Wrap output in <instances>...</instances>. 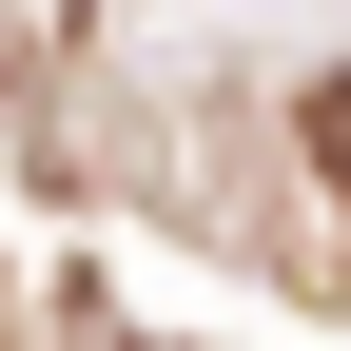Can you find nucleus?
Listing matches in <instances>:
<instances>
[{
  "instance_id": "nucleus-1",
  "label": "nucleus",
  "mask_w": 351,
  "mask_h": 351,
  "mask_svg": "<svg viewBox=\"0 0 351 351\" xmlns=\"http://www.w3.org/2000/svg\"><path fill=\"white\" fill-rule=\"evenodd\" d=\"M313 176L351 195V78H313Z\"/></svg>"
}]
</instances>
